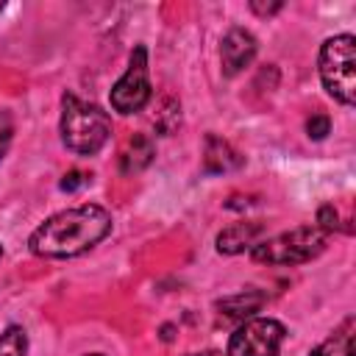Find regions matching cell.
Instances as JSON below:
<instances>
[{"instance_id":"6da1fadb","label":"cell","mask_w":356,"mask_h":356,"mask_svg":"<svg viewBox=\"0 0 356 356\" xmlns=\"http://www.w3.org/2000/svg\"><path fill=\"white\" fill-rule=\"evenodd\" d=\"M111 214L97 203H81L47 217L28 239L33 256L42 259H72L92 250L111 234Z\"/></svg>"},{"instance_id":"7a4b0ae2","label":"cell","mask_w":356,"mask_h":356,"mask_svg":"<svg viewBox=\"0 0 356 356\" xmlns=\"http://www.w3.org/2000/svg\"><path fill=\"white\" fill-rule=\"evenodd\" d=\"M58 131H61V142L67 150L78 156H95L106 147L111 136V120L100 106L86 103L78 95L67 92L61 97Z\"/></svg>"},{"instance_id":"3957f363","label":"cell","mask_w":356,"mask_h":356,"mask_svg":"<svg viewBox=\"0 0 356 356\" xmlns=\"http://www.w3.org/2000/svg\"><path fill=\"white\" fill-rule=\"evenodd\" d=\"M317 70L325 92L342 106H353L356 100V36L337 33L323 42L317 56Z\"/></svg>"},{"instance_id":"277c9868","label":"cell","mask_w":356,"mask_h":356,"mask_svg":"<svg viewBox=\"0 0 356 356\" xmlns=\"http://www.w3.org/2000/svg\"><path fill=\"white\" fill-rule=\"evenodd\" d=\"M325 239H328V234H323L317 225H300V228H292V231H284V234L256 242L250 248V259L259 264H275V267L306 264L323 253Z\"/></svg>"},{"instance_id":"5b68a950","label":"cell","mask_w":356,"mask_h":356,"mask_svg":"<svg viewBox=\"0 0 356 356\" xmlns=\"http://www.w3.org/2000/svg\"><path fill=\"white\" fill-rule=\"evenodd\" d=\"M153 97V86H150V72H147V50L145 44H136L131 50L128 58V70L120 75V81L111 86V108L117 114H136L142 111Z\"/></svg>"},{"instance_id":"8992f818","label":"cell","mask_w":356,"mask_h":356,"mask_svg":"<svg viewBox=\"0 0 356 356\" xmlns=\"http://www.w3.org/2000/svg\"><path fill=\"white\" fill-rule=\"evenodd\" d=\"M286 339L284 323L273 317H248L231 334L225 356H278Z\"/></svg>"},{"instance_id":"52a82bcc","label":"cell","mask_w":356,"mask_h":356,"mask_svg":"<svg viewBox=\"0 0 356 356\" xmlns=\"http://www.w3.org/2000/svg\"><path fill=\"white\" fill-rule=\"evenodd\" d=\"M256 50H259V42H256V36L248 28H231L222 36V47H220L222 72L228 78L239 75L245 67H250V61L256 58Z\"/></svg>"},{"instance_id":"ba28073f","label":"cell","mask_w":356,"mask_h":356,"mask_svg":"<svg viewBox=\"0 0 356 356\" xmlns=\"http://www.w3.org/2000/svg\"><path fill=\"white\" fill-rule=\"evenodd\" d=\"M264 234V222L259 220H245V222H234L225 231L217 234V250L225 256H236L242 250H250L259 236Z\"/></svg>"},{"instance_id":"9c48e42d","label":"cell","mask_w":356,"mask_h":356,"mask_svg":"<svg viewBox=\"0 0 356 356\" xmlns=\"http://www.w3.org/2000/svg\"><path fill=\"white\" fill-rule=\"evenodd\" d=\"M236 167H242V156L225 139L209 134L206 136V150H203V172L220 175V172H228V170H236Z\"/></svg>"},{"instance_id":"30bf717a","label":"cell","mask_w":356,"mask_h":356,"mask_svg":"<svg viewBox=\"0 0 356 356\" xmlns=\"http://www.w3.org/2000/svg\"><path fill=\"white\" fill-rule=\"evenodd\" d=\"M264 300H267V295H264V292H259V289H245V292H239V295L222 298V300L217 303V309H220L225 317L248 320V317H253V314L264 306Z\"/></svg>"},{"instance_id":"8fae6325","label":"cell","mask_w":356,"mask_h":356,"mask_svg":"<svg viewBox=\"0 0 356 356\" xmlns=\"http://www.w3.org/2000/svg\"><path fill=\"white\" fill-rule=\"evenodd\" d=\"M353 334H356V320L348 317L342 320L339 328H334V334L328 339H323L309 356H353Z\"/></svg>"},{"instance_id":"7c38bea8","label":"cell","mask_w":356,"mask_h":356,"mask_svg":"<svg viewBox=\"0 0 356 356\" xmlns=\"http://www.w3.org/2000/svg\"><path fill=\"white\" fill-rule=\"evenodd\" d=\"M153 156H156V147H153L150 136L136 134V136L128 142V150L120 156V170H122V172H139V170H145V167L153 161Z\"/></svg>"},{"instance_id":"4fadbf2b","label":"cell","mask_w":356,"mask_h":356,"mask_svg":"<svg viewBox=\"0 0 356 356\" xmlns=\"http://www.w3.org/2000/svg\"><path fill=\"white\" fill-rule=\"evenodd\" d=\"M28 353V334L19 325H8L0 334V356H25Z\"/></svg>"},{"instance_id":"5bb4252c","label":"cell","mask_w":356,"mask_h":356,"mask_svg":"<svg viewBox=\"0 0 356 356\" xmlns=\"http://www.w3.org/2000/svg\"><path fill=\"white\" fill-rule=\"evenodd\" d=\"M328 134H331V120H328L325 114H312V117L306 120V136H309V139L320 142V139H325Z\"/></svg>"},{"instance_id":"9a60e30c","label":"cell","mask_w":356,"mask_h":356,"mask_svg":"<svg viewBox=\"0 0 356 356\" xmlns=\"http://www.w3.org/2000/svg\"><path fill=\"white\" fill-rule=\"evenodd\" d=\"M323 234H334L337 228H339V214H337V209L331 206V203H323L320 209H317V222H314Z\"/></svg>"},{"instance_id":"2e32d148","label":"cell","mask_w":356,"mask_h":356,"mask_svg":"<svg viewBox=\"0 0 356 356\" xmlns=\"http://www.w3.org/2000/svg\"><path fill=\"white\" fill-rule=\"evenodd\" d=\"M11 136H14V120L8 111L0 108V159L8 153V145H11Z\"/></svg>"},{"instance_id":"e0dca14e","label":"cell","mask_w":356,"mask_h":356,"mask_svg":"<svg viewBox=\"0 0 356 356\" xmlns=\"http://www.w3.org/2000/svg\"><path fill=\"white\" fill-rule=\"evenodd\" d=\"M86 181H89V175H86V172H81V170H70V172L61 178V184H58V186H61L64 192H75V189H81Z\"/></svg>"},{"instance_id":"ac0fdd59","label":"cell","mask_w":356,"mask_h":356,"mask_svg":"<svg viewBox=\"0 0 356 356\" xmlns=\"http://www.w3.org/2000/svg\"><path fill=\"white\" fill-rule=\"evenodd\" d=\"M281 0H275V3H259V0H250V8L259 14V17H270V14H275V11H281Z\"/></svg>"},{"instance_id":"d6986e66","label":"cell","mask_w":356,"mask_h":356,"mask_svg":"<svg viewBox=\"0 0 356 356\" xmlns=\"http://www.w3.org/2000/svg\"><path fill=\"white\" fill-rule=\"evenodd\" d=\"M186 356H225V353H220V350L209 348V350H197V353H186Z\"/></svg>"},{"instance_id":"ffe728a7","label":"cell","mask_w":356,"mask_h":356,"mask_svg":"<svg viewBox=\"0 0 356 356\" xmlns=\"http://www.w3.org/2000/svg\"><path fill=\"white\" fill-rule=\"evenodd\" d=\"M83 356H103V353H83Z\"/></svg>"},{"instance_id":"44dd1931","label":"cell","mask_w":356,"mask_h":356,"mask_svg":"<svg viewBox=\"0 0 356 356\" xmlns=\"http://www.w3.org/2000/svg\"><path fill=\"white\" fill-rule=\"evenodd\" d=\"M0 256H3V245H0Z\"/></svg>"}]
</instances>
